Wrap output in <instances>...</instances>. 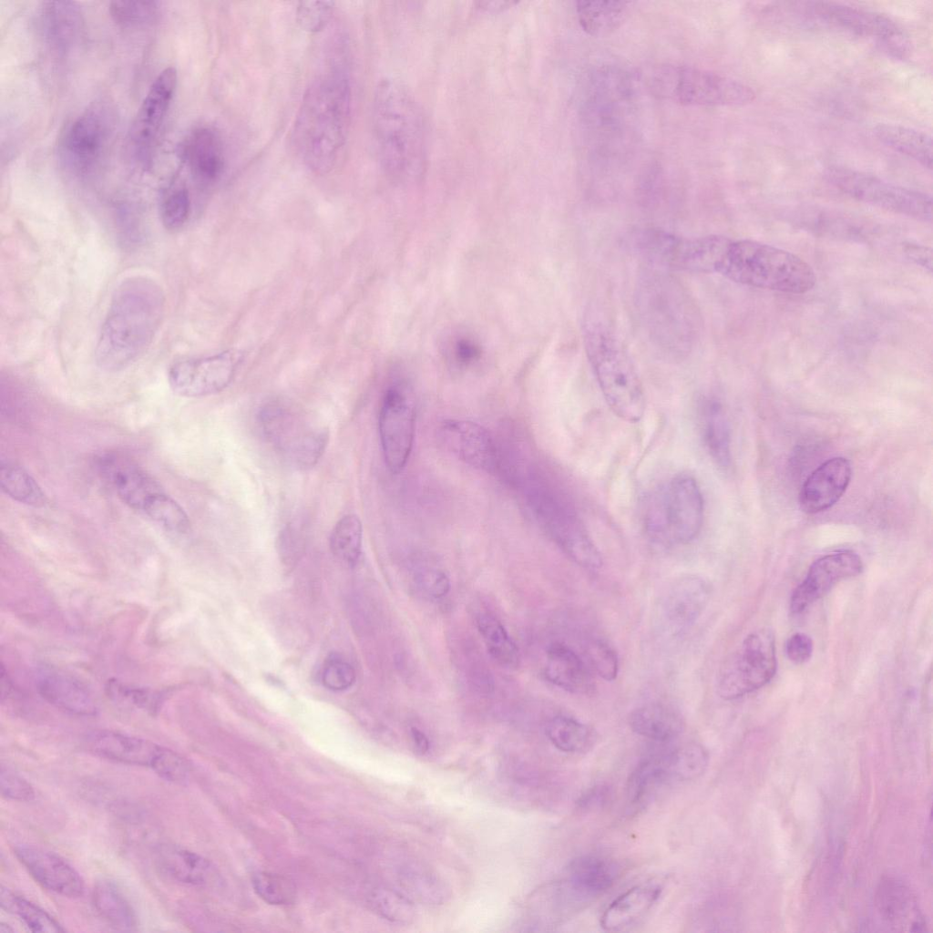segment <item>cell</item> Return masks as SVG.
Masks as SVG:
<instances>
[{"mask_svg":"<svg viewBox=\"0 0 933 933\" xmlns=\"http://www.w3.org/2000/svg\"><path fill=\"white\" fill-rule=\"evenodd\" d=\"M876 915L883 926L896 931H924L926 921L912 891L902 881L884 877L876 890Z\"/></svg>","mask_w":933,"mask_h":933,"instance_id":"27","label":"cell"},{"mask_svg":"<svg viewBox=\"0 0 933 933\" xmlns=\"http://www.w3.org/2000/svg\"><path fill=\"white\" fill-rule=\"evenodd\" d=\"M648 503L645 526L653 541L666 546L684 545L699 535L704 516L703 497L692 477H673Z\"/></svg>","mask_w":933,"mask_h":933,"instance_id":"9","label":"cell"},{"mask_svg":"<svg viewBox=\"0 0 933 933\" xmlns=\"http://www.w3.org/2000/svg\"><path fill=\"white\" fill-rule=\"evenodd\" d=\"M372 904L382 917L393 922L408 924L415 918V910L411 899L393 889L374 891Z\"/></svg>","mask_w":933,"mask_h":933,"instance_id":"50","label":"cell"},{"mask_svg":"<svg viewBox=\"0 0 933 933\" xmlns=\"http://www.w3.org/2000/svg\"><path fill=\"white\" fill-rule=\"evenodd\" d=\"M373 127L384 170L400 181L418 179L426 165V123L415 97L402 82L384 78L378 83Z\"/></svg>","mask_w":933,"mask_h":933,"instance_id":"3","label":"cell"},{"mask_svg":"<svg viewBox=\"0 0 933 933\" xmlns=\"http://www.w3.org/2000/svg\"><path fill=\"white\" fill-rule=\"evenodd\" d=\"M37 26L47 46L65 55L76 49L84 35V17L79 5L72 1H46L40 5Z\"/></svg>","mask_w":933,"mask_h":933,"instance_id":"28","label":"cell"},{"mask_svg":"<svg viewBox=\"0 0 933 933\" xmlns=\"http://www.w3.org/2000/svg\"><path fill=\"white\" fill-rule=\"evenodd\" d=\"M0 903L4 910L18 916L33 932H65L61 924L36 904L2 887Z\"/></svg>","mask_w":933,"mask_h":933,"instance_id":"43","label":"cell"},{"mask_svg":"<svg viewBox=\"0 0 933 933\" xmlns=\"http://www.w3.org/2000/svg\"><path fill=\"white\" fill-rule=\"evenodd\" d=\"M544 675L549 682L571 693L586 695L595 689L591 671L586 662L561 642L549 646Z\"/></svg>","mask_w":933,"mask_h":933,"instance_id":"31","label":"cell"},{"mask_svg":"<svg viewBox=\"0 0 933 933\" xmlns=\"http://www.w3.org/2000/svg\"><path fill=\"white\" fill-rule=\"evenodd\" d=\"M83 745L90 754L107 760L148 767L166 781L183 784L190 774L185 758L149 740L112 730L88 732Z\"/></svg>","mask_w":933,"mask_h":933,"instance_id":"12","label":"cell"},{"mask_svg":"<svg viewBox=\"0 0 933 933\" xmlns=\"http://www.w3.org/2000/svg\"><path fill=\"white\" fill-rule=\"evenodd\" d=\"M546 735L557 749L565 753L587 751L594 742V734L590 728L574 718L564 715L555 716L548 722Z\"/></svg>","mask_w":933,"mask_h":933,"instance_id":"41","label":"cell"},{"mask_svg":"<svg viewBox=\"0 0 933 933\" xmlns=\"http://www.w3.org/2000/svg\"><path fill=\"white\" fill-rule=\"evenodd\" d=\"M92 903L97 914L113 928L136 931L138 918L129 901L116 884L109 880L96 883Z\"/></svg>","mask_w":933,"mask_h":933,"instance_id":"37","label":"cell"},{"mask_svg":"<svg viewBox=\"0 0 933 933\" xmlns=\"http://www.w3.org/2000/svg\"><path fill=\"white\" fill-rule=\"evenodd\" d=\"M702 443L713 462L726 469L731 465V429L726 411L716 397H705L699 405Z\"/></svg>","mask_w":933,"mask_h":933,"instance_id":"34","label":"cell"},{"mask_svg":"<svg viewBox=\"0 0 933 933\" xmlns=\"http://www.w3.org/2000/svg\"><path fill=\"white\" fill-rule=\"evenodd\" d=\"M39 694L57 709L77 716H93L97 703L87 688L63 672L44 669L36 677Z\"/></svg>","mask_w":933,"mask_h":933,"instance_id":"30","label":"cell"},{"mask_svg":"<svg viewBox=\"0 0 933 933\" xmlns=\"http://www.w3.org/2000/svg\"><path fill=\"white\" fill-rule=\"evenodd\" d=\"M356 673L353 665L339 655H331L323 663L321 681L323 686L333 692L347 690L355 682Z\"/></svg>","mask_w":933,"mask_h":933,"instance_id":"53","label":"cell"},{"mask_svg":"<svg viewBox=\"0 0 933 933\" xmlns=\"http://www.w3.org/2000/svg\"><path fill=\"white\" fill-rule=\"evenodd\" d=\"M825 177L836 189L859 201L919 220H932V199L926 193L840 166L827 168Z\"/></svg>","mask_w":933,"mask_h":933,"instance_id":"15","label":"cell"},{"mask_svg":"<svg viewBox=\"0 0 933 933\" xmlns=\"http://www.w3.org/2000/svg\"><path fill=\"white\" fill-rule=\"evenodd\" d=\"M717 273L735 282L789 293L815 283L812 267L797 255L751 240H731Z\"/></svg>","mask_w":933,"mask_h":933,"instance_id":"7","label":"cell"},{"mask_svg":"<svg viewBox=\"0 0 933 933\" xmlns=\"http://www.w3.org/2000/svg\"><path fill=\"white\" fill-rule=\"evenodd\" d=\"M852 476L849 461L833 457L815 468L806 478L799 493L800 508L814 514L828 509L845 493Z\"/></svg>","mask_w":933,"mask_h":933,"instance_id":"29","label":"cell"},{"mask_svg":"<svg viewBox=\"0 0 933 933\" xmlns=\"http://www.w3.org/2000/svg\"><path fill=\"white\" fill-rule=\"evenodd\" d=\"M528 506L542 528L576 564L588 569L602 566L601 555L569 499L547 481H528Z\"/></svg>","mask_w":933,"mask_h":933,"instance_id":"10","label":"cell"},{"mask_svg":"<svg viewBox=\"0 0 933 933\" xmlns=\"http://www.w3.org/2000/svg\"><path fill=\"white\" fill-rule=\"evenodd\" d=\"M583 338L588 360L608 406L621 420L639 422L645 412V395L627 351L599 320L586 321Z\"/></svg>","mask_w":933,"mask_h":933,"instance_id":"6","label":"cell"},{"mask_svg":"<svg viewBox=\"0 0 933 933\" xmlns=\"http://www.w3.org/2000/svg\"><path fill=\"white\" fill-rule=\"evenodd\" d=\"M294 532L292 528H287L280 538V550L287 559L295 556L300 548L298 536Z\"/></svg>","mask_w":933,"mask_h":933,"instance_id":"60","label":"cell"},{"mask_svg":"<svg viewBox=\"0 0 933 933\" xmlns=\"http://www.w3.org/2000/svg\"><path fill=\"white\" fill-rule=\"evenodd\" d=\"M142 512L172 533L185 534L190 530V522L184 509L162 491L147 502Z\"/></svg>","mask_w":933,"mask_h":933,"instance_id":"47","label":"cell"},{"mask_svg":"<svg viewBox=\"0 0 933 933\" xmlns=\"http://www.w3.org/2000/svg\"><path fill=\"white\" fill-rule=\"evenodd\" d=\"M115 131V114L106 102H96L70 119L61 130L57 156L63 169L88 179L103 166Z\"/></svg>","mask_w":933,"mask_h":933,"instance_id":"11","label":"cell"},{"mask_svg":"<svg viewBox=\"0 0 933 933\" xmlns=\"http://www.w3.org/2000/svg\"><path fill=\"white\" fill-rule=\"evenodd\" d=\"M642 81L652 96L684 106L742 107L755 98L748 85L692 66H653L642 73Z\"/></svg>","mask_w":933,"mask_h":933,"instance_id":"8","label":"cell"},{"mask_svg":"<svg viewBox=\"0 0 933 933\" xmlns=\"http://www.w3.org/2000/svg\"><path fill=\"white\" fill-rule=\"evenodd\" d=\"M813 649L812 639L802 632L793 634L785 645L788 659L796 664L806 662L812 656Z\"/></svg>","mask_w":933,"mask_h":933,"instance_id":"57","label":"cell"},{"mask_svg":"<svg viewBox=\"0 0 933 933\" xmlns=\"http://www.w3.org/2000/svg\"><path fill=\"white\" fill-rule=\"evenodd\" d=\"M241 361L242 354L237 350L179 361L169 370V384L176 394L182 396L213 395L231 384Z\"/></svg>","mask_w":933,"mask_h":933,"instance_id":"19","label":"cell"},{"mask_svg":"<svg viewBox=\"0 0 933 933\" xmlns=\"http://www.w3.org/2000/svg\"><path fill=\"white\" fill-rule=\"evenodd\" d=\"M415 580L421 591L433 599H441L450 590L447 575L438 569H425L417 575Z\"/></svg>","mask_w":933,"mask_h":933,"instance_id":"56","label":"cell"},{"mask_svg":"<svg viewBox=\"0 0 933 933\" xmlns=\"http://www.w3.org/2000/svg\"><path fill=\"white\" fill-rule=\"evenodd\" d=\"M711 596L707 579L688 574L674 579L662 594L658 617L661 629L671 636L687 631L701 617Z\"/></svg>","mask_w":933,"mask_h":933,"instance_id":"21","label":"cell"},{"mask_svg":"<svg viewBox=\"0 0 933 933\" xmlns=\"http://www.w3.org/2000/svg\"><path fill=\"white\" fill-rule=\"evenodd\" d=\"M776 667L772 632L767 630L753 632L721 667L718 693L724 700H733L756 691L771 681Z\"/></svg>","mask_w":933,"mask_h":933,"instance_id":"17","label":"cell"},{"mask_svg":"<svg viewBox=\"0 0 933 933\" xmlns=\"http://www.w3.org/2000/svg\"><path fill=\"white\" fill-rule=\"evenodd\" d=\"M1 793L6 799L30 801L35 797L33 786L12 769L2 765L0 774Z\"/></svg>","mask_w":933,"mask_h":933,"instance_id":"55","label":"cell"},{"mask_svg":"<svg viewBox=\"0 0 933 933\" xmlns=\"http://www.w3.org/2000/svg\"><path fill=\"white\" fill-rule=\"evenodd\" d=\"M178 75L169 67L159 73L144 97L130 129V147L136 160L148 166L151 163L160 131L177 87Z\"/></svg>","mask_w":933,"mask_h":933,"instance_id":"18","label":"cell"},{"mask_svg":"<svg viewBox=\"0 0 933 933\" xmlns=\"http://www.w3.org/2000/svg\"><path fill=\"white\" fill-rule=\"evenodd\" d=\"M179 156L200 186L214 184L225 169L223 140L220 132L210 126L192 128L179 145Z\"/></svg>","mask_w":933,"mask_h":933,"instance_id":"24","label":"cell"},{"mask_svg":"<svg viewBox=\"0 0 933 933\" xmlns=\"http://www.w3.org/2000/svg\"><path fill=\"white\" fill-rule=\"evenodd\" d=\"M415 406L404 387H390L379 413V436L389 470L397 474L410 456L415 436Z\"/></svg>","mask_w":933,"mask_h":933,"instance_id":"20","label":"cell"},{"mask_svg":"<svg viewBox=\"0 0 933 933\" xmlns=\"http://www.w3.org/2000/svg\"><path fill=\"white\" fill-rule=\"evenodd\" d=\"M112 19L125 28H140L152 25L159 15L156 1H114L108 9Z\"/></svg>","mask_w":933,"mask_h":933,"instance_id":"48","label":"cell"},{"mask_svg":"<svg viewBox=\"0 0 933 933\" xmlns=\"http://www.w3.org/2000/svg\"><path fill=\"white\" fill-rule=\"evenodd\" d=\"M107 691L108 695L117 702L134 706L149 712H155L160 703V697L157 692L149 689L134 687L122 683L118 681L108 682Z\"/></svg>","mask_w":933,"mask_h":933,"instance_id":"51","label":"cell"},{"mask_svg":"<svg viewBox=\"0 0 933 933\" xmlns=\"http://www.w3.org/2000/svg\"><path fill=\"white\" fill-rule=\"evenodd\" d=\"M162 287L152 278H125L114 290L95 348L97 364L105 371L122 370L151 344L165 313Z\"/></svg>","mask_w":933,"mask_h":933,"instance_id":"2","label":"cell"},{"mask_svg":"<svg viewBox=\"0 0 933 933\" xmlns=\"http://www.w3.org/2000/svg\"><path fill=\"white\" fill-rule=\"evenodd\" d=\"M410 733L416 751L421 754L427 753L430 743L426 735L416 727H412Z\"/></svg>","mask_w":933,"mask_h":933,"instance_id":"61","label":"cell"},{"mask_svg":"<svg viewBox=\"0 0 933 933\" xmlns=\"http://www.w3.org/2000/svg\"><path fill=\"white\" fill-rule=\"evenodd\" d=\"M904 252L915 263L931 272L932 251L930 248L919 244L906 243L904 244Z\"/></svg>","mask_w":933,"mask_h":933,"instance_id":"59","label":"cell"},{"mask_svg":"<svg viewBox=\"0 0 933 933\" xmlns=\"http://www.w3.org/2000/svg\"><path fill=\"white\" fill-rule=\"evenodd\" d=\"M14 931H15V929L10 925H8V924H6L5 922H1V924H0V932L1 933H11V932H14Z\"/></svg>","mask_w":933,"mask_h":933,"instance_id":"62","label":"cell"},{"mask_svg":"<svg viewBox=\"0 0 933 933\" xmlns=\"http://www.w3.org/2000/svg\"><path fill=\"white\" fill-rule=\"evenodd\" d=\"M661 892V887L656 884L629 888L605 909L600 918L601 928L608 931H620L635 925L651 909Z\"/></svg>","mask_w":933,"mask_h":933,"instance_id":"33","label":"cell"},{"mask_svg":"<svg viewBox=\"0 0 933 933\" xmlns=\"http://www.w3.org/2000/svg\"><path fill=\"white\" fill-rule=\"evenodd\" d=\"M401 877L407 892L421 902L437 905L448 897V891L443 881L424 867L406 866L401 873Z\"/></svg>","mask_w":933,"mask_h":933,"instance_id":"46","label":"cell"},{"mask_svg":"<svg viewBox=\"0 0 933 933\" xmlns=\"http://www.w3.org/2000/svg\"><path fill=\"white\" fill-rule=\"evenodd\" d=\"M259 421L265 437L290 463L302 468L313 466L328 442V432L323 426L288 405H265Z\"/></svg>","mask_w":933,"mask_h":933,"instance_id":"14","label":"cell"},{"mask_svg":"<svg viewBox=\"0 0 933 933\" xmlns=\"http://www.w3.org/2000/svg\"><path fill=\"white\" fill-rule=\"evenodd\" d=\"M157 868L169 878L190 886H206L214 877L211 863L202 856L174 844L155 848Z\"/></svg>","mask_w":933,"mask_h":933,"instance_id":"32","label":"cell"},{"mask_svg":"<svg viewBox=\"0 0 933 933\" xmlns=\"http://www.w3.org/2000/svg\"><path fill=\"white\" fill-rule=\"evenodd\" d=\"M706 765L707 754L702 746L695 743H686L646 757L629 777L628 801L632 806H643L663 787L697 778Z\"/></svg>","mask_w":933,"mask_h":933,"instance_id":"16","label":"cell"},{"mask_svg":"<svg viewBox=\"0 0 933 933\" xmlns=\"http://www.w3.org/2000/svg\"><path fill=\"white\" fill-rule=\"evenodd\" d=\"M363 539L362 523L358 517L343 516L334 526L330 537L333 554L346 565H354L361 555Z\"/></svg>","mask_w":933,"mask_h":933,"instance_id":"44","label":"cell"},{"mask_svg":"<svg viewBox=\"0 0 933 933\" xmlns=\"http://www.w3.org/2000/svg\"><path fill=\"white\" fill-rule=\"evenodd\" d=\"M255 893L271 905H288L295 898V886L279 874L260 871L251 878Z\"/></svg>","mask_w":933,"mask_h":933,"instance_id":"49","label":"cell"},{"mask_svg":"<svg viewBox=\"0 0 933 933\" xmlns=\"http://www.w3.org/2000/svg\"><path fill=\"white\" fill-rule=\"evenodd\" d=\"M587 659L596 673L606 681H613L619 672V659L615 651L600 640L588 642L585 650Z\"/></svg>","mask_w":933,"mask_h":933,"instance_id":"54","label":"cell"},{"mask_svg":"<svg viewBox=\"0 0 933 933\" xmlns=\"http://www.w3.org/2000/svg\"><path fill=\"white\" fill-rule=\"evenodd\" d=\"M863 570L860 557L852 550H840L816 559L803 580L794 590L790 609L793 613L804 611L827 593L838 581L855 577Z\"/></svg>","mask_w":933,"mask_h":933,"instance_id":"22","label":"cell"},{"mask_svg":"<svg viewBox=\"0 0 933 933\" xmlns=\"http://www.w3.org/2000/svg\"><path fill=\"white\" fill-rule=\"evenodd\" d=\"M14 853L43 887L71 898L84 894L85 885L79 873L56 854L26 844L17 845Z\"/></svg>","mask_w":933,"mask_h":933,"instance_id":"26","label":"cell"},{"mask_svg":"<svg viewBox=\"0 0 933 933\" xmlns=\"http://www.w3.org/2000/svg\"><path fill=\"white\" fill-rule=\"evenodd\" d=\"M2 490L14 500L34 507H41L46 497L36 481L20 466L2 461L0 467Z\"/></svg>","mask_w":933,"mask_h":933,"instance_id":"42","label":"cell"},{"mask_svg":"<svg viewBox=\"0 0 933 933\" xmlns=\"http://www.w3.org/2000/svg\"><path fill=\"white\" fill-rule=\"evenodd\" d=\"M629 724L637 734L661 743L674 740L682 733L685 727L682 713L674 707L661 702L637 707L629 716Z\"/></svg>","mask_w":933,"mask_h":933,"instance_id":"35","label":"cell"},{"mask_svg":"<svg viewBox=\"0 0 933 933\" xmlns=\"http://www.w3.org/2000/svg\"><path fill=\"white\" fill-rule=\"evenodd\" d=\"M333 10L332 1H301L296 8V20L304 31L317 33L327 26Z\"/></svg>","mask_w":933,"mask_h":933,"instance_id":"52","label":"cell"},{"mask_svg":"<svg viewBox=\"0 0 933 933\" xmlns=\"http://www.w3.org/2000/svg\"><path fill=\"white\" fill-rule=\"evenodd\" d=\"M628 2L580 0L576 3L579 23L589 35L601 36L620 26L628 13Z\"/></svg>","mask_w":933,"mask_h":933,"instance_id":"38","label":"cell"},{"mask_svg":"<svg viewBox=\"0 0 933 933\" xmlns=\"http://www.w3.org/2000/svg\"><path fill=\"white\" fill-rule=\"evenodd\" d=\"M443 445L466 464L493 473L499 467L497 446L482 425L467 420H446L439 428Z\"/></svg>","mask_w":933,"mask_h":933,"instance_id":"25","label":"cell"},{"mask_svg":"<svg viewBox=\"0 0 933 933\" xmlns=\"http://www.w3.org/2000/svg\"><path fill=\"white\" fill-rule=\"evenodd\" d=\"M477 626L488 653L497 664L505 668L518 665V648L496 617L482 613L477 619Z\"/></svg>","mask_w":933,"mask_h":933,"instance_id":"40","label":"cell"},{"mask_svg":"<svg viewBox=\"0 0 933 933\" xmlns=\"http://www.w3.org/2000/svg\"><path fill=\"white\" fill-rule=\"evenodd\" d=\"M772 10L805 27L836 31L866 40L897 59L907 58L911 53V41L903 28L876 11L829 1L784 2Z\"/></svg>","mask_w":933,"mask_h":933,"instance_id":"5","label":"cell"},{"mask_svg":"<svg viewBox=\"0 0 933 933\" xmlns=\"http://www.w3.org/2000/svg\"><path fill=\"white\" fill-rule=\"evenodd\" d=\"M873 130L883 144L931 169L932 139L928 134L892 123L877 124Z\"/></svg>","mask_w":933,"mask_h":933,"instance_id":"36","label":"cell"},{"mask_svg":"<svg viewBox=\"0 0 933 933\" xmlns=\"http://www.w3.org/2000/svg\"><path fill=\"white\" fill-rule=\"evenodd\" d=\"M453 353L456 360L462 364H471L480 355L478 346L468 338L456 340L453 344Z\"/></svg>","mask_w":933,"mask_h":933,"instance_id":"58","label":"cell"},{"mask_svg":"<svg viewBox=\"0 0 933 933\" xmlns=\"http://www.w3.org/2000/svg\"><path fill=\"white\" fill-rule=\"evenodd\" d=\"M190 196L184 183L175 179L162 190L159 216L163 226L177 231L187 222L190 213Z\"/></svg>","mask_w":933,"mask_h":933,"instance_id":"45","label":"cell"},{"mask_svg":"<svg viewBox=\"0 0 933 933\" xmlns=\"http://www.w3.org/2000/svg\"><path fill=\"white\" fill-rule=\"evenodd\" d=\"M636 307L643 330L666 355L688 354L698 338L701 317L682 285L662 274L646 275L637 288Z\"/></svg>","mask_w":933,"mask_h":933,"instance_id":"4","label":"cell"},{"mask_svg":"<svg viewBox=\"0 0 933 933\" xmlns=\"http://www.w3.org/2000/svg\"><path fill=\"white\" fill-rule=\"evenodd\" d=\"M730 239L719 235L684 238L647 229L634 238L636 249L664 267L695 272H717Z\"/></svg>","mask_w":933,"mask_h":933,"instance_id":"13","label":"cell"},{"mask_svg":"<svg viewBox=\"0 0 933 933\" xmlns=\"http://www.w3.org/2000/svg\"><path fill=\"white\" fill-rule=\"evenodd\" d=\"M352 120V90L341 68L316 76L307 87L292 129L294 152L315 174H326L337 165L345 147Z\"/></svg>","mask_w":933,"mask_h":933,"instance_id":"1","label":"cell"},{"mask_svg":"<svg viewBox=\"0 0 933 933\" xmlns=\"http://www.w3.org/2000/svg\"><path fill=\"white\" fill-rule=\"evenodd\" d=\"M568 869L569 880L590 896L610 887L619 874L614 862L593 855L576 857Z\"/></svg>","mask_w":933,"mask_h":933,"instance_id":"39","label":"cell"},{"mask_svg":"<svg viewBox=\"0 0 933 933\" xmlns=\"http://www.w3.org/2000/svg\"><path fill=\"white\" fill-rule=\"evenodd\" d=\"M102 479L129 508L143 511L160 487L134 460L118 452H105L95 460Z\"/></svg>","mask_w":933,"mask_h":933,"instance_id":"23","label":"cell"}]
</instances>
